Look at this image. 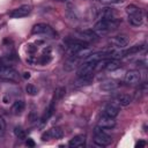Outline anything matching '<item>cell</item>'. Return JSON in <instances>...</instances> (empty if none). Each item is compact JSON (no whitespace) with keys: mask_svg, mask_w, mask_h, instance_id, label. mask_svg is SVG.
<instances>
[{"mask_svg":"<svg viewBox=\"0 0 148 148\" xmlns=\"http://www.w3.org/2000/svg\"><path fill=\"white\" fill-rule=\"evenodd\" d=\"M99 1L104 5H118L123 2V0H99Z\"/></svg>","mask_w":148,"mask_h":148,"instance_id":"cell-25","label":"cell"},{"mask_svg":"<svg viewBox=\"0 0 148 148\" xmlns=\"http://www.w3.org/2000/svg\"><path fill=\"white\" fill-rule=\"evenodd\" d=\"M142 49H143V45H133V46H131V47L127 49V50H123V51H124V57L131 56V54H134V53H138V52H140Z\"/></svg>","mask_w":148,"mask_h":148,"instance_id":"cell-19","label":"cell"},{"mask_svg":"<svg viewBox=\"0 0 148 148\" xmlns=\"http://www.w3.org/2000/svg\"><path fill=\"white\" fill-rule=\"evenodd\" d=\"M145 146V141H140L136 143V147H143Z\"/></svg>","mask_w":148,"mask_h":148,"instance_id":"cell-30","label":"cell"},{"mask_svg":"<svg viewBox=\"0 0 148 148\" xmlns=\"http://www.w3.org/2000/svg\"><path fill=\"white\" fill-rule=\"evenodd\" d=\"M91 53H92V50H91L90 47L83 46V47H81V49L74 54V57H75L76 59H86V58L89 57Z\"/></svg>","mask_w":148,"mask_h":148,"instance_id":"cell-15","label":"cell"},{"mask_svg":"<svg viewBox=\"0 0 148 148\" xmlns=\"http://www.w3.org/2000/svg\"><path fill=\"white\" fill-rule=\"evenodd\" d=\"M91 80H92V75H90V76H77V80L75 81V84L79 86V87L87 86L91 82Z\"/></svg>","mask_w":148,"mask_h":148,"instance_id":"cell-20","label":"cell"},{"mask_svg":"<svg viewBox=\"0 0 148 148\" xmlns=\"http://www.w3.org/2000/svg\"><path fill=\"white\" fill-rule=\"evenodd\" d=\"M94 142L97 146L105 147V146H109L112 142V139L105 132V128H102L99 126H96L95 130H94Z\"/></svg>","mask_w":148,"mask_h":148,"instance_id":"cell-1","label":"cell"},{"mask_svg":"<svg viewBox=\"0 0 148 148\" xmlns=\"http://www.w3.org/2000/svg\"><path fill=\"white\" fill-rule=\"evenodd\" d=\"M31 12V7L29 5H22L15 9H13L10 13H9V16L13 17V18H20V17H24V16H28Z\"/></svg>","mask_w":148,"mask_h":148,"instance_id":"cell-4","label":"cell"},{"mask_svg":"<svg viewBox=\"0 0 148 148\" xmlns=\"http://www.w3.org/2000/svg\"><path fill=\"white\" fill-rule=\"evenodd\" d=\"M111 42H112V44H113L114 46H117L118 49H123V47H125V46L128 44V38H127V36H125V35H118V36H114V37L111 39Z\"/></svg>","mask_w":148,"mask_h":148,"instance_id":"cell-10","label":"cell"},{"mask_svg":"<svg viewBox=\"0 0 148 148\" xmlns=\"http://www.w3.org/2000/svg\"><path fill=\"white\" fill-rule=\"evenodd\" d=\"M84 145H86V136L83 134L75 135L68 142V146L71 148H82V147H84Z\"/></svg>","mask_w":148,"mask_h":148,"instance_id":"cell-8","label":"cell"},{"mask_svg":"<svg viewBox=\"0 0 148 148\" xmlns=\"http://www.w3.org/2000/svg\"><path fill=\"white\" fill-rule=\"evenodd\" d=\"M23 77H24V79H29V77H30V73H29V72L23 73Z\"/></svg>","mask_w":148,"mask_h":148,"instance_id":"cell-29","label":"cell"},{"mask_svg":"<svg viewBox=\"0 0 148 148\" xmlns=\"http://www.w3.org/2000/svg\"><path fill=\"white\" fill-rule=\"evenodd\" d=\"M132 102V98L130 95H126V94H120V95H117L113 99V104H116L117 106H127L130 105Z\"/></svg>","mask_w":148,"mask_h":148,"instance_id":"cell-7","label":"cell"},{"mask_svg":"<svg viewBox=\"0 0 148 148\" xmlns=\"http://www.w3.org/2000/svg\"><path fill=\"white\" fill-rule=\"evenodd\" d=\"M113 16H114V12L110 7H105L101 12V18L102 20H114Z\"/></svg>","mask_w":148,"mask_h":148,"instance_id":"cell-16","label":"cell"},{"mask_svg":"<svg viewBox=\"0 0 148 148\" xmlns=\"http://www.w3.org/2000/svg\"><path fill=\"white\" fill-rule=\"evenodd\" d=\"M27 146H29V147H34V146H35V142H34L31 139H28V140H27Z\"/></svg>","mask_w":148,"mask_h":148,"instance_id":"cell-28","label":"cell"},{"mask_svg":"<svg viewBox=\"0 0 148 148\" xmlns=\"http://www.w3.org/2000/svg\"><path fill=\"white\" fill-rule=\"evenodd\" d=\"M0 77L5 79V80H9V81H14L18 77V73L9 66H5V65H0Z\"/></svg>","mask_w":148,"mask_h":148,"instance_id":"cell-3","label":"cell"},{"mask_svg":"<svg viewBox=\"0 0 148 148\" xmlns=\"http://www.w3.org/2000/svg\"><path fill=\"white\" fill-rule=\"evenodd\" d=\"M139 12H141V9H140L139 7H136L135 5H128V6L126 7V13H127L128 15H133V14L139 13Z\"/></svg>","mask_w":148,"mask_h":148,"instance_id":"cell-22","label":"cell"},{"mask_svg":"<svg viewBox=\"0 0 148 148\" xmlns=\"http://www.w3.org/2000/svg\"><path fill=\"white\" fill-rule=\"evenodd\" d=\"M103 111H104V114H106V116H109L111 118H116L119 114V108L116 104H113V103L105 105Z\"/></svg>","mask_w":148,"mask_h":148,"instance_id":"cell-12","label":"cell"},{"mask_svg":"<svg viewBox=\"0 0 148 148\" xmlns=\"http://www.w3.org/2000/svg\"><path fill=\"white\" fill-rule=\"evenodd\" d=\"M54 1H57V2H66L68 0H54Z\"/></svg>","mask_w":148,"mask_h":148,"instance_id":"cell-31","label":"cell"},{"mask_svg":"<svg viewBox=\"0 0 148 148\" xmlns=\"http://www.w3.org/2000/svg\"><path fill=\"white\" fill-rule=\"evenodd\" d=\"M25 91H27V94H29V95H31V96H35V95H37V92H38L37 88H36L35 86H32V84H28V86L25 87Z\"/></svg>","mask_w":148,"mask_h":148,"instance_id":"cell-23","label":"cell"},{"mask_svg":"<svg viewBox=\"0 0 148 148\" xmlns=\"http://www.w3.org/2000/svg\"><path fill=\"white\" fill-rule=\"evenodd\" d=\"M97 126H99L102 128H105V130H110V128H113L116 126V120H114V118H111V117L103 113V116H101L99 119H98V125Z\"/></svg>","mask_w":148,"mask_h":148,"instance_id":"cell-6","label":"cell"},{"mask_svg":"<svg viewBox=\"0 0 148 148\" xmlns=\"http://www.w3.org/2000/svg\"><path fill=\"white\" fill-rule=\"evenodd\" d=\"M31 32L34 35H40V34H52V29L50 25L45 24V23H38L35 24Z\"/></svg>","mask_w":148,"mask_h":148,"instance_id":"cell-9","label":"cell"},{"mask_svg":"<svg viewBox=\"0 0 148 148\" xmlns=\"http://www.w3.org/2000/svg\"><path fill=\"white\" fill-rule=\"evenodd\" d=\"M5 130H6V124H5L3 118L0 116V138L5 134Z\"/></svg>","mask_w":148,"mask_h":148,"instance_id":"cell-26","label":"cell"},{"mask_svg":"<svg viewBox=\"0 0 148 148\" xmlns=\"http://www.w3.org/2000/svg\"><path fill=\"white\" fill-rule=\"evenodd\" d=\"M116 27V22L114 20H99L95 23L94 25V31L95 34L99 37V36H103L105 34H108L111 29H113Z\"/></svg>","mask_w":148,"mask_h":148,"instance_id":"cell-2","label":"cell"},{"mask_svg":"<svg viewBox=\"0 0 148 148\" xmlns=\"http://www.w3.org/2000/svg\"><path fill=\"white\" fill-rule=\"evenodd\" d=\"M119 67V61L118 59H109L108 64L105 65V68L104 69H108V71H113V69H117Z\"/></svg>","mask_w":148,"mask_h":148,"instance_id":"cell-21","label":"cell"},{"mask_svg":"<svg viewBox=\"0 0 148 148\" xmlns=\"http://www.w3.org/2000/svg\"><path fill=\"white\" fill-rule=\"evenodd\" d=\"M24 110V102L23 101H15L14 103H13V105H12V111H13V113L14 114H20L22 111Z\"/></svg>","mask_w":148,"mask_h":148,"instance_id":"cell-17","label":"cell"},{"mask_svg":"<svg viewBox=\"0 0 148 148\" xmlns=\"http://www.w3.org/2000/svg\"><path fill=\"white\" fill-rule=\"evenodd\" d=\"M118 82L114 81V80H105L102 82L101 84V90L105 91V92H110V91H113L118 88Z\"/></svg>","mask_w":148,"mask_h":148,"instance_id":"cell-11","label":"cell"},{"mask_svg":"<svg viewBox=\"0 0 148 148\" xmlns=\"http://www.w3.org/2000/svg\"><path fill=\"white\" fill-rule=\"evenodd\" d=\"M141 80V74L139 71H128L126 74H125V77H124V81L125 83L127 84H138Z\"/></svg>","mask_w":148,"mask_h":148,"instance_id":"cell-5","label":"cell"},{"mask_svg":"<svg viewBox=\"0 0 148 148\" xmlns=\"http://www.w3.org/2000/svg\"><path fill=\"white\" fill-rule=\"evenodd\" d=\"M105 53L104 52H92L89 57H87L84 59V62H88V64H92V65H96L97 61H99L102 58H104Z\"/></svg>","mask_w":148,"mask_h":148,"instance_id":"cell-14","label":"cell"},{"mask_svg":"<svg viewBox=\"0 0 148 148\" xmlns=\"http://www.w3.org/2000/svg\"><path fill=\"white\" fill-rule=\"evenodd\" d=\"M49 138H50V135H49V132H46V133H44V134L42 135V140H43V141H46V140H49Z\"/></svg>","mask_w":148,"mask_h":148,"instance_id":"cell-27","label":"cell"},{"mask_svg":"<svg viewBox=\"0 0 148 148\" xmlns=\"http://www.w3.org/2000/svg\"><path fill=\"white\" fill-rule=\"evenodd\" d=\"M47 132H49L50 138H52V139H60L64 135V132H62V130L60 127H52Z\"/></svg>","mask_w":148,"mask_h":148,"instance_id":"cell-18","label":"cell"},{"mask_svg":"<svg viewBox=\"0 0 148 148\" xmlns=\"http://www.w3.org/2000/svg\"><path fill=\"white\" fill-rule=\"evenodd\" d=\"M128 22L134 25V27H139L142 24L143 22V14L142 12H139V13H135L133 15H128Z\"/></svg>","mask_w":148,"mask_h":148,"instance_id":"cell-13","label":"cell"},{"mask_svg":"<svg viewBox=\"0 0 148 148\" xmlns=\"http://www.w3.org/2000/svg\"><path fill=\"white\" fill-rule=\"evenodd\" d=\"M14 133H15V135L18 138V139H25V132H24V130H22L21 127H15V130H14Z\"/></svg>","mask_w":148,"mask_h":148,"instance_id":"cell-24","label":"cell"}]
</instances>
